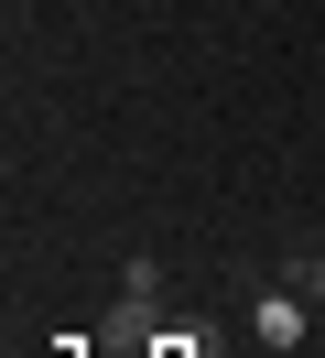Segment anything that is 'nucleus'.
Here are the masks:
<instances>
[{
    "label": "nucleus",
    "mask_w": 325,
    "mask_h": 358,
    "mask_svg": "<svg viewBox=\"0 0 325 358\" xmlns=\"http://www.w3.org/2000/svg\"><path fill=\"white\" fill-rule=\"evenodd\" d=\"M303 315H315V304H303V282H293V293H260V304H250V326L271 336V348H293V336H303Z\"/></svg>",
    "instance_id": "1"
},
{
    "label": "nucleus",
    "mask_w": 325,
    "mask_h": 358,
    "mask_svg": "<svg viewBox=\"0 0 325 358\" xmlns=\"http://www.w3.org/2000/svg\"><path fill=\"white\" fill-rule=\"evenodd\" d=\"M293 282H303V304L325 315V250H315V261H293Z\"/></svg>",
    "instance_id": "2"
}]
</instances>
